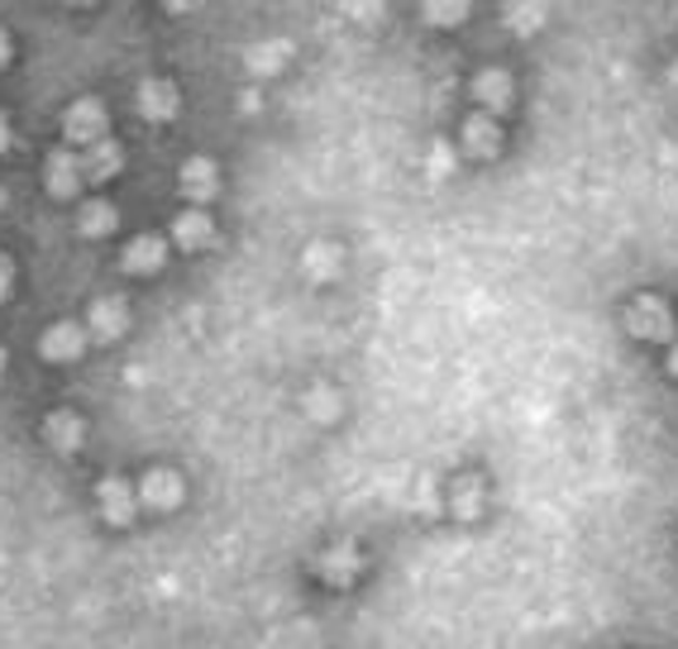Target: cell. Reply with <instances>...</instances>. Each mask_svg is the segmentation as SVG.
Returning a JSON list of instances; mask_svg holds the SVG:
<instances>
[{"mask_svg":"<svg viewBox=\"0 0 678 649\" xmlns=\"http://www.w3.org/2000/svg\"><path fill=\"white\" fill-rule=\"evenodd\" d=\"M106 106L100 100H72L67 115H63V134H67V149L77 143V149H96L100 139H106Z\"/></svg>","mask_w":678,"mask_h":649,"instance_id":"1","label":"cell"},{"mask_svg":"<svg viewBox=\"0 0 678 649\" xmlns=\"http://www.w3.org/2000/svg\"><path fill=\"white\" fill-rule=\"evenodd\" d=\"M631 335L636 339H674V311L665 296L645 292L636 306H631Z\"/></svg>","mask_w":678,"mask_h":649,"instance_id":"2","label":"cell"},{"mask_svg":"<svg viewBox=\"0 0 678 649\" xmlns=\"http://www.w3.org/2000/svg\"><path fill=\"white\" fill-rule=\"evenodd\" d=\"M182 478L172 468H149L139 478V487H134V497H139V507H149V511H172L182 501Z\"/></svg>","mask_w":678,"mask_h":649,"instance_id":"3","label":"cell"},{"mask_svg":"<svg viewBox=\"0 0 678 649\" xmlns=\"http://www.w3.org/2000/svg\"><path fill=\"white\" fill-rule=\"evenodd\" d=\"M134 511H139V497H134V487H129L125 478L100 483V516H106L115 530H125L129 521H134Z\"/></svg>","mask_w":678,"mask_h":649,"instance_id":"4","label":"cell"},{"mask_svg":"<svg viewBox=\"0 0 678 649\" xmlns=\"http://www.w3.org/2000/svg\"><path fill=\"white\" fill-rule=\"evenodd\" d=\"M86 349V329L82 325H53V329H43V344H39V354L49 358V364H72V358H82Z\"/></svg>","mask_w":678,"mask_h":649,"instance_id":"5","label":"cell"},{"mask_svg":"<svg viewBox=\"0 0 678 649\" xmlns=\"http://www.w3.org/2000/svg\"><path fill=\"white\" fill-rule=\"evenodd\" d=\"M82 177H86V172H82V158L72 153V149H53V153H49V192H53L57 201H67L72 192H77Z\"/></svg>","mask_w":678,"mask_h":649,"instance_id":"6","label":"cell"},{"mask_svg":"<svg viewBox=\"0 0 678 649\" xmlns=\"http://www.w3.org/2000/svg\"><path fill=\"white\" fill-rule=\"evenodd\" d=\"M125 329H129V306L120 296H100L92 306V335L100 344H110V339H120Z\"/></svg>","mask_w":678,"mask_h":649,"instance_id":"7","label":"cell"},{"mask_svg":"<svg viewBox=\"0 0 678 649\" xmlns=\"http://www.w3.org/2000/svg\"><path fill=\"white\" fill-rule=\"evenodd\" d=\"M182 192L192 201H211L220 192V167L211 163V158H186L182 163Z\"/></svg>","mask_w":678,"mask_h":649,"instance_id":"8","label":"cell"},{"mask_svg":"<svg viewBox=\"0 0 678 649\" xmlns=\"http://www.w3.org/2000/svg\"><path fill=\"white\" fill-rule=\"evenodd\" d=\"M139 115L143 120H172L177 115V86L172 82H143L139 86Z\"/></svg>","mask_w":678,"mask_h":649,"instance_id":"9","label":"cell"},{"mask_svg":"<svg viewBox=\"0 0 678 649\" xmlns=\"http://www.w3.org/2000/svg\"><path fill=\"white\" fill-rule=\"evenodd\" d=\"M163 258H168V244L158 239V235H139L134 244L125 249V272H134V278H143V272H158L163 268Z\"/></svg>","mask_w":678,"mask_h":649,"instance_id":"10","label":"cell"},{"mask_svg":"<svg viewBox=\"0 0 678 649\" xmlns=\"http://www.w3.org/2000/svg\"><path fill=\"white\" fill-rule=\"evenodd\" d=\"M125 163V153H120V143L115 139H100L96 149H86L82 153V172H86V182H110L115 172H120Z\"/></svg>","mask_w":678,"mask_h":649,"instance_id":"11","label":"cell"},{"mask_svg":"<svg viewBox=\"0 0 678 649\" xmlns=\"http://www.w3.org/2000/svg\"><path fill=\"white\" fill-rule=\"evenodd\" d=\"M172 239H177L186 253L206 249V244L215 239V225H211V215H201V210H182V215H177V225H172Z\"/></svg>","mask_w":678,"mask_h":649,"instance_id":"12","label":"cell"},{"mask_svg":"<svg viewBox=\"0 0 678 649\" xmlns=\"http://www.w3.org/2000/svg\"><path fill=\"white\" fill-rule=\"evenodd\" d=\"M464 149L473 158H493L502 149V129L493 125V115H473V120L464 125Z\"/></svg>","mask_w":678,"mask_h":649,"instance_id":"13","label":"cell"},{"mask_svg":"<svg viewBox=\"0 0 678 649\" xmlns=\"http://www.w3.org/2000/svg\"><path fill=\"white\" fill-rule=\"evenodd\" d=\"M473 96H478L487 110H507L512 106V77L502 67H487V72H478V82H473Z\"/></svg>","mask_w":678,"mask_h":649,"instance_id":"14","label":"cell"},{"mask_svg":"<svg viewBox=\"0 0 678 649\" xmlns=\"http://www.w3.org/2000/svg\"><path fill=\"white\" fill-rule=\"evenodd\" d=\"M43 440H49L57 454H72L82 444V421L72 411H53L49 421H43Z\"/></svg>","mask_w":678,"mask_h":649,"instance_id":"15","label":"cell"},{"mask_svg":"<svg viewBox=\"0 0 678 649\" xmlns=\"http://www.w3.org/2000/svg\"><path fill=\"white\" fill-rule=\"evenodd\" d=\"M301 268H306L315 282H330V278H340L344 258H340V249H330V244H311V249L301 253Z\"/></svg>","mask_w":678,"mask_h":649,"instance_id":"16","label":"cell"},{"mask_svg":"<svg viewBox=\"0 0 678 649\" xmlns=\"http://www.w3.org/2000/svg\"><path fill=\"white\" fill-rule=\"evenodd\" d=\"M287 57H292V43L272 39V43H263V48H249V72H258V77H272V72H282Z\"/></svg>","mask_w":678,"mask_h":649,"instance_id":"17","label":"cell"},{"mask_svg":"<svg viewBox=\"0 0 678 649\" xmlns=\"http://www.w3.org/2000/svg\"><path fill=\"white\" fill-rule=\"evenodd\" d=\"M358 569H364V564H358V550H354V544H340V550H330V554L321 559L325 583H349Z\"/></svg>","mask_w":678,"mask_h":649,"instance_id":"18","label":"cell"},{"mask_svg":"<svg viewBox=\"0 0 678 649\" xmlns=\"http://www.w3.org/2000/svg\"><path fill=\"white\" fill-rule=\"evenodd\" d=\"M115 220H120V215H115V206L110 201H92V206L82 210V235H92V239H100V235H110L115 229Z\"/></svg>","mask_w":678,"mask_h":649,"instance_id":"19","label":"cell"},{"mask_svg":"<svg viewBox=\"0 0 678 649\" xmlns=\"http://www.w3.org/2000/svg\"><path fill=\"white\" fill-rule=\"evenodd\" d=\"M301 407H306V415H315V421H335L340 415V392L335 387H311V392L301 397Z\"/></svg>","mask_w":678,"mask_h":649,"instance_id":"20","label":"cell"},{"mask_svg":"<svg viewBox=\"0 0 678 649\" xmlns=\"http://www.w3.org/2000/svg\"><path fill=\"white\" fill-rule=\"evenodd\" d=\"M478 501H483V487L473 483V478H459L454 483V516L473 521V516H478Z\"/></svg>","mask_w":678,"mask_h":649,"instance_id":"21","label":"cell"},{"mask_svg":"<svg viewBox=\"0 0 678 649\" xmlns=\"http://www.w3.org/2000/svg\"><path fill=\"white\" fill-rule=\"evenodd\" d=\"M450 167H454V143L435 139V149H430V177H450Z\"/></svg>","mask_w":678,"mask_h":649,"instance_id":"22","label":"cell"},{"mask_svg":"<svg viewBox=\"0 0 678 649\" xmlns=\"http://www.w3.org/2000/svg\"><path fill=\"white\" fill-rule=\"evenodd\" d=\"M507 14L516 20V29H521V34H530V29H540V20H545V10H540V6H530V10H526V6H512Z\"/></svg>","mask_w":678,"mask_h":649,"instance_id":"23","label":"cell"},{"mask_svg":"<svg viewBox=\"0 0 678 649\" xmlns=\"http://www.w3.org/2000/svg\"><path fill=\"white\" fill-rule=\"evenodd\" d=\"M426 14H430V20L450 24V20H464V6H426Z\"/></svg>","mask_w":678,"mask_h":649,"instance_id":"24","label":"cell"},{"mask_svg":"<svg viewBox=\"0 0 678 649\" xmlns=\"http://www.w3.org/2000/svg\"><path fill=\"white\" fill-rule=\"evenodd\" d=\"M10 286H14V263H10L6 253H0V301L10 296Z\"/></svg>","mask_w":678,"mask_h":649,"instance_id":"25","label":"cell"},{"mask_svg":"<svg viewBox=\"0 0 678 649\" xmlns=\"http://www.w3.org/2000/svg\"><path fill=\"white\" fill-rule=\"evenodd\" d=\"M10 53H14V48H10V34H6V29H0V67L10 63Z\"/></svg>","mask_w":678,"mask_h":649,"instance_id":"26","label":"cell"},{"mask_svg":"<svg viewBox=\"0 0 678 649\" xmlns=\"http://www.w3.org/2000/svg\"><path fill=\"white\" fill-rule=\"evenodd\" d=\"M6 149H10V120L0 115V153H6Z\"/></svg>","mask_w":678,"mask_h":649,"instance_id":"27","label":"cell"},{"mask_svg":"<svg viewBox=\"0 0 678 649\" xmlns=\"http://www.w3.org/2000/svg\"><path fill=\"white\" fill-rule=\"evenodd\" d=\"M669 368H674V378H678V344H674V354H669Z\"/></svg>","mask_w":678,"mask_h":649,"instance_id":"28","label":"cell"},{"mask_svg":"<svg viewBox=\"0 0 678 649\" xmlns=\"http://www.w3.org/2000/svg\"><path fill=\"white\" fill-rule=\"evenodd\" d=\"M669 82H674V86H678V63H674V72H669Z\"/></svg>","mask_w":678,"mask_h":649,"instance_id":"29","label":"cell"},{"mask_svg":"<svg viewBox=\"0 0 678 649\" xmlns=\"http://www.w3.org/2000/svg\"><path fill=\"white\" fill-rule=\"evenodd\" d=\"M0 372H6V349H0Z\"/></svg>","mask_w":678,"mask_h":649,"instance_id":"30","label":"cell"},{"mask_svg":"<svg viewBox=\"0 0 678 649\" xmlns=\"http://www.w3.org/2000/svg\"><path fill=\"white\" fill-rule=\"evenodd\" d=\"M0 210H6V192H0Z\"/></svg>","mask_w":678,"mask_h":649,"instance_id":"31","label":"cell"}]
</instances>
